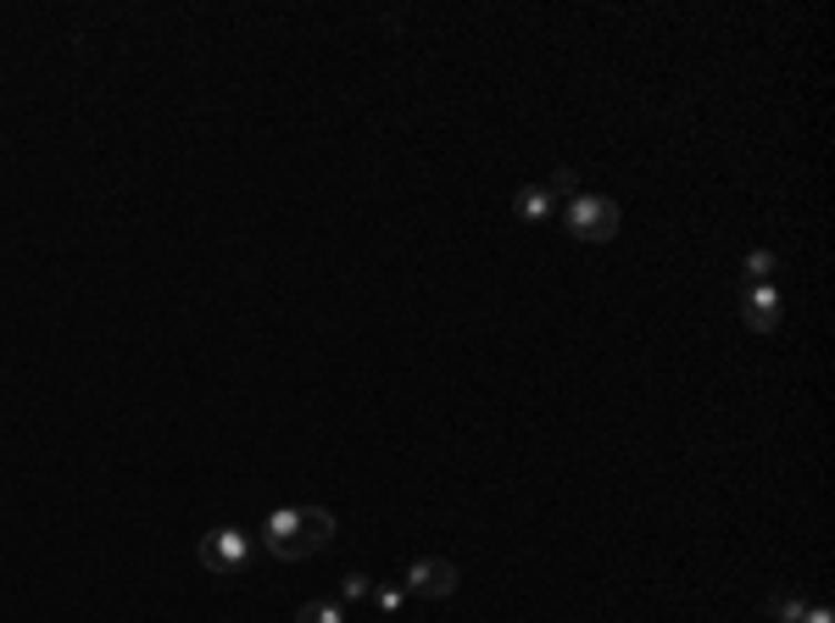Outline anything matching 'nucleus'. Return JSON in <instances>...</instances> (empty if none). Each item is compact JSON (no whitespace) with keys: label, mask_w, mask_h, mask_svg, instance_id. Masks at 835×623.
Here are the masks:
<instances>
[{"label":"nucleus","mask_w":835,"mask_h":623,"mask_svg":"<svg viewBox=\"0 0 835 623\" xmlns=\"http://www.w3.org/2000/svg\"><path fill=\"white\" fill-rule=\"evenodd\" d=\"M329 540H334V512H329V506H301V501H290V506H273L268 523H262V545H268V556H279V562H301V556L323 551Z\"/></svg>","instance_id":"nucleus-1"},{"label":"nucleus","mask_w":835,"mask_h":623,"mask_svg":"<svg viewBox=\"0 0 835 623\" xmlns=\"http://www.w3.org/2000/svg\"><path fill=\"white\" fill-rule=\"evenodd\" d=\"M618 223H624V207H618L613 195L580 190L574 201H563V229H569L574 240H585V245H602V240H613V234H618Z\"/></svg>","instance_id":"nucleus-2"},{"label":"nucleus","mask_w":835,"mask_h":623,"mask_svg":"<svg viewBox=\"0 0 835 623\" xmlns=\"http://www.w3.org/2000/svg\"><path fill=\"white\" fill-rule=\"evenodd\" d=\"M195 556H201V567H207V573H218V579H240V573H251L256 545H251V534H245V529L223 523V529H207V534H201Z\"/></svg>","instance_id":"nucleus-3"},{"label":"nucleus","mask_w":835,"mask_h":623,"mask_svg":"<svg viewBox=\"0 0 835 623\" xmlns=\"http://www.w3.org/2000/svg\"><path fill=\"white\" fill-rule=\"evenodd\" d=\"M406 595H424V601H446V595H457V584H463V573H457V562L452 556H412L406 562Z\"/></svg>","instance_id":"nucleus-4"},{"label":"nucleus","mask_w":835,"mask_h":623,"mask_svg":"<svg viewBox=\"0 0 835 623\" xmlns=\"http://www.w3.org/2000/svg\"><path fill=\"white\" fill-rule=\"evenodd\" d=\"M779 312H785V301H779L774 279H768V284H741V323H746L752 334H774V329H779Z\"/></svg>","instance_id":"nucleus-5"},{"label":"nucleus","mask_w":835,"mask_h":623,"mask_svg":"<svg viewBox=\"0 0 835 623\" xmlns=\"http://www.w3.org/2000/svg\"><path fill=\"white\" fill-rule=\"evenodd\" d=\"M513 212H519V223H552L557 218V195L546 184H524L513 195Z\"/></svg>","instance_id":"nucleus-6"},{"label":"nucleus","mask_w":835,"mask_h":623,"mask_svg":"<svg viewBox=\"0 0 835 623\" xmlns=\"http://www.w3.org/2000/svg\"><path fill=\"white\" fill-rule=\"evenodd\" d=\"M774 268H779V257L757 245V251H746V262H741V284H768Z\"/></svg>","instance_id":"nucleus-7"},{"label":"nucleus","mask_w":835,"mask_h":623,"mask_svg":"<svg viewBox=\"0 0 835 623\" xmlns=\"http://www.w3.org/2000/svg\"><path fill=\"white\" fill-rule=\"evenodd\" d=\"M295 623H351V612L340 601H301L295 606Z\"/></svg>","instance_id":"nucleus-8"},{"label":"nucleus","mask_w":835,"mask_h":623,"mask_svg":"<svg viewBox=\"0 0 835 623\" xmlns=\"http://www.w3.org/2000/svg\"><path fill=\"white\" fill-rule=\"evenodd\" d=\"M802 612H807V601H802L796 590H779V595H768V617H774V623H802Z\"/></svg>","instance_id":"nucleus-9"},{"label":"nucleus","mask_w":835,"mask_h":623,"mask_svg":"<svg viewBox=\"0 0 835 623\" xmlns=\"http://www.w3.org/2000/svg\"><path fill=\"white\" fill-rule=\"evenodd\" d=\"M368 601L390 617V612H401V606H406V584H373V595H368Z\"/></svg>","instance_id":"nucleus-10"},{"label":"nucleus","mask_w":835,"mask_h":623,"mask_svg":"<svg viewBox=\"0 0 835 623\" xmlns=\"http://www.w3.org/2000/svg\"><path fill=\"white\" fill-rule=\"evenodd\" d=\"M368 595H373V579H368V573H345V579H340V606L368 601Z\"/></svg>","instance_id":"nucleus-11"},{"label":"nucleus","mask_w":835,"mask_h":623,"mask_svg":"<svg viewBox=\"0 0 835 623\" xmlns=\"http://www.w3.org/2000/svg\"><path fill=\"white\" fill-rule=\"evenodd\" d=\"M546 190H552L557 201H574V195H580V173H574V168H557V173L546 179Z\"/></svg>","instance_id":"nucleus-12"},{"label":"nucleus","mask_w":835,"mask_h":623,"mask_svg":"<svg viewBox=\"0 0 835 623\" xmlns=\"http://www.w3.org/2000/svg\"><path fill=\"white\" fill-rule=\"evenodd\" d=\"M802 623H835V617H829V606H824V601H807V612H802Z\"/></svg>","instance_id":"nucleus-13"}]
</instances>
